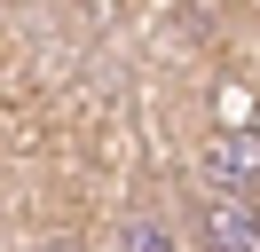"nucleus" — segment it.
Wrapping results in <instances>:
<instances>
[{"mask_svg":"<svg viewBox=\"0 0 260 252\" xmlns=\"http://www.w3.org/2000/svg\"><path fill=\"white\" fill-rule=\"evenodd\" d=\"M205 181H213V189H244V197H252V189H260V134H244V126L213 134V142H205Z\"/></svg>","mask_w":260,"mask_h":252,"instance_id":"nucleus-2","label":"nucleus"},{"mask_svg":"<svg viewBox=\"0 0 260 252\" xmlns=\"http://www.w3.org/2000/svg\"><path fill=\"white\" fill-rule=\"evenodd\" d=\"M111 252H189V236H181V220H174V213L134 205V213L111 229Z\"/></svg>","mask_w":260,"mask_h":252,"instance_id":"nucleus-3","label":"nucleus"},{"mask_svg":"<svg viewBox=\"0 0 260 252\" xmlns=\"http://www.w3.org/2000/svg\"><path fill=\"white\" fill-rule=\"evenodd\" d=\"M189 244H197V252H260V213H252V197L205 181V197L189 205Z\"/></svg>","mask_w":260,"mask_h":252,"instance_id":"nucleus-1","label":"nucleus"}]
</instances>
